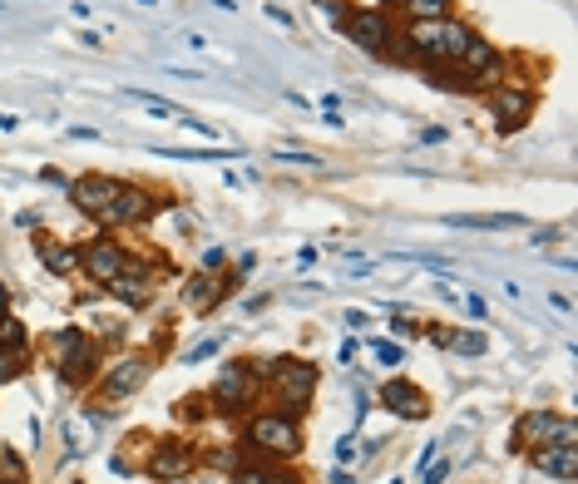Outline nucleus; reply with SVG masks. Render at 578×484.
Listing matches in <instances>:
<instances>
[{
	"label": "nucleus",
	"instance_id": "f257e3e1",
	"mask_svg": "<svg viewBox=\"0 0 578 484\" xmlns=\"http://www.w3.org/2000/svg\"><path fill=\"white\" fill-rule=\"evenodd\" d=\"M243 445L257 455V460L272 464H292L302 450H307V435H302V415H287V410H253L247 415Z\"/></svg>",
	"mask_w": 578,
	"mask_h": 484
},
{
	"label": "nucleus",
	"instance_id": "f03ea898",
	"mask_svg": "<svg viewBox=\"0 0 578 484\" xmlns=\"http://www.w3.org/2000/svg\"><path fill=\"white\" fill-rule=\"evenodd\" d=\"M317 361H302V356H278L262 376V400L272 410H287V415H302L317 396Z\"/></svg>",
	"mask_w": 578,
	"mask_h": 484
},
{
	"label": "nucleus",
	"instance_id": "7ed1b4c3",
	"mask_svg": "<svg viewBox=\"0 0 578 484\" xmlns=\"http://www.w3.org/2000/svg\"><path fill=\"white\" fill-rule=\"evenodd\" d=\"M262 376H268V361H257V356L227 361L218 386H213V396H208L213 400V415H227V420L253 415V410L262 406Z\"/></svg>",
	"mask_w": 578,
	"mask_h": 484
},
{
	"label": "nucleus",
	"instance_id": "20e7f679",
	"mask_svg": "<svg viewBox=\"0 0 578 484\" xmlns=\"http://www.w3.org/2000/svg\"><path fill=\"white\" fill-rule=\"evenodd\" d=\"M410 40H416V50H420V70H445V65H455L465 54V45L475 40V30L470 25H460L455 15L450 21H420V25H410Z\"/></svg>",
	"mask_w": 578,
	"mask_h": 484
},
{
	"label": "nucleus",
	"instance_id": "39448f33",
	"mask_svg": "<svg viewBox=\"0 0 578 484\" xmlns=\"http://www.w3.org/2000/svg\"><path fill=\"white\" fill-rule=\"evenodd\" d=\"M50 342H54V351H60V381L64 386L85 390L89 381L104 371V356H99V346L89 342L85 326H60Z\"/></svg>",
	"mask_w": 578,
	"mask_h": 484
},
{
	"label": "nucleus",
	"instance_id": "423d86ee",
	"mask_svg": "<svg viewBox=\"0 0 578 484\" xmlns=\"http://www.w3.org/2000/svg\"><path fill=\"white\" fill-rule=\"evenodd\" d=\"M450 70V89H470V95H480V89H490L494 79L504 75V54L500 45H490L484 35H475L470 45H465V54L455 60Z\"/></svg>",
	"mask_w": 578,
	"mask_h": 484
},
{
	"label": "nucleus",
	"instance_id": "0eeeda50",
	"mask_svg": "<svg viewBox=\"0 0 578 484\" xmlns=\"http://www.w3.org/2000/svg\"><path fill=\"white\" fill-rule=\"evenodd\" d=\"M509 445L519 455L539 450V445H578V425L568 415H558V410H525V415L514 420V435Z\"/></svg>",
	"mask_w": 578,
	"mask_h": 484
},
{
	"label": "nucleus",
	"instance_id": "6e6552de",
	"mask_svg": "<svg viewBox=\"0 0 578 484\" xmlns=\"http://www.w3.org/2000/svg\"><path fill=\"white\" fill-rule=\"evenodd\" d=\"M149 376H153V356L149 351H128V356H119V361H109V367L99 371L95 390L109 400V406H119V400L139 396V390L149 386Z\"/></svg>",
	"mask_w": 578,
	"mask_h": 484
},
{
	"label": "nucleus",
	"instance_id": "1a4fd4ad",
	"mask_svg": "<svg viewBox=\"0 0 578 484\" xmlns=\"http://www.w3.org/2000/svg\"><path fill=\"white\" fill-rule=\"evenodd\" d=\"M534 109H539V89L529 79H504L500 89H490V114L500 134H519L534 119Z\"/></svg>",
	"mask_w": 578,
	"mask_h": 484
},
{
	"label": "nucleus",
	"instance_id": "9d476101",
	"mask_svg": "<svg viewBox=\"0 0 578 484\" xmlns=\"http://www.w3.org/2000/svg\"><path fill=\"white\" fill-rule=\"evenodd\" d=\"M336 30H342L352 45H361L371 60H381L385 45H391V35H396V21H391L381 5H352V11L342 15V25H336Z\"/></svg>",
	"mask_w": 578,
	"mask_h": 484
},
{
	"label": "nucleus",
	"instance_id": "9b49d317",
	"mask_svg": "<svg viewBox=\"0 0 578 484\" xmlns=\"http://www.w3.org/2000/svg\"><path fill=\"white\" fill-rule=\"evenodd\" d=\"M144 474L159 480V484L198 474V450H193V440H159L149 455H144Z\"/></svg>",
	"mask_w": 578,
	"mask_h": 484
},
{
	"label": "nucleus",
	"instance_id": "f8f14e48",
	"mask_svg": "<svg viewBox=\"0 0 578 484\" xmlns=\"http://www.w3.org/2000/svg\"><path fill=\"white\" fill-rule=\"evenodd\" d=\"M104 291H109V297H119L124 307H149L153 291H159V268H153L149 258H128L124 272H119Z\"/></svg>",
	"mask_w": 578,
	"mask_h": 484
},
{
	"label": "nucleus",
	"instance_id": "ddd939ff",
	"mask_svg": "<svg viewBox=\"0 0 578 484\" xmlns=\"http://www.w3.org/2000/svg\"><path fill=\"white\" fill-rule=\"evenodd\" d=\"M124 262H128V248H124V243H114L109 233L79 248V272H85L89 282H99V287H109V282L124 272Z\"/></svg>",
	"mask_w": 578,
	"mask_h": 484
},
{
	"label": "nucleus",
	"instance_id": "4468645a",
	"mask_svg": "<svg viewBox=\"0 0 578 484\" xmlns=\"http://www.w3.org/2000/svg\"><path fill=\"white\" fill-rule=\"evenodd\" d=\"M114 194H119V178H109V173H79L75 184H70V203H75L85 218H95V223L109 213Z\"/></svg>",
	"mask_w": 578,
	"mask_h": 484
},
{
	"label": "nucleus",
	"instance_id": "2eb2a0df",
	"mask_svg": "<svg viewBox=\"0 0 578 484\" xmlns=\"http://www.w3.org/2000/svg\"><path fill=\"white\" fill-rule=\"evenodd\" d=\"M153 218V194L139 184H119L114 203H109V213L99 218V227H128V223H149Z\"/></svg>",
	"mask_w": 578,
	"mask_h": 484
},
{
	"label": "nucleus",
	"instance_id": "dca6fc26",
	"mask_svg": "<svg viewBox=\"0 0 578 484\" xmlns=\"http://www.w3.org/2000/svg\"><path fill=\"white\" fill-rule=\"evenodd\" d=\"M233 287H237V277H213V272H193V277L183 282L179 297H183V307H188V312L208 317L223 297H233Z\"/></svg>",
	"mask_w": 578,
	"mask_h": 484
},
{
	"label": "nucleus",
	"instance_id": "f3484780",
	"mask_svg": "<svg viewBox=\"0 0 578 484\" xmlns=\"http://www.w3.org/2000/svg\"><path fill=\"white\" fill-rule=\"evenodd\" d=\"M381 406L391 410V415H401V420H426L430 415V396L416 386V381H406V376H391L381 386Z\"/></svg>",
	"mask_w": 578,
	"mask_h": 484
},
{
	"label": "nucleus",
	"instance_id": "a211bd4d",
	"mask_svg": "<svg viewBox=\"0 0 578 484\" xmlns=\"http://www.w3.org/2000/svg\"><path fill=\"white\" fill-rule=\"evenodd\" d=\"M529 464H534L544 480L574 484L578 480V445H539V450H529Z\"/></svg>",
	"mask_w": 578,
	"mask_h": 484
},
{
	"label": "nucleus",
	"instance_id": "6ab92c4d",
	"mask_svg": "<svg viewBox=\"0 0 578 484\" xmlns=\"http://www.w3.org/2000/svg\"><path fill=\"white\" fill-rule=\"evenodd\" d=\"M35 258H40V268L50 272V277H70V272H79V248H70V243L54 237V233L35 237Z\"/></svg>",
	"mask_w": 578,
	"mask_h": 484
},
{
	"label": "nucleus",
	"instance_id": "aec40b11",
	"mask_svg": "<svg viewBox=\"0 0 578 484\" xmlns=\"http://www.w3.org/2000/svg\"><path fill=\"white\" fill-rule=\"evenodd\" d=\"M445 227H465V233H509V227H525L519 213H450Z\"/></svg>",
	"mask_w": 578,
	"mask_h": 484
},
{
	"label": "nucleus",
	"instance_id": "412c9836",
	"mask_svg": "<svg viewBox=\"0 0 578 484\" xmlns=\"http://www.w3.org/2000/svg\"><path fill=\"white\" fill-rule=\"evenodd\" d=\"M237 484H307L297 470H287V464H272V460H253L243 464V470L233 474Z\"/></svg>",
	"mask_w": 578,
	"mask_h": 484
},
{
	"label": "nucleus",
	"instance_id": "4be33fe9",
	"mask_svg": "<svg viewBox=\"0 0 578 484\" xmlns=\"http://www.w3.org/2000/svg\"><path fill=\"white\" fill-rule=\"evenodd\" d=\"M406 15L410 25H420V21H450L455 15V0H406Z\"/></svg>",
	"mask_w": 578,
	"mask_h": 484
},
{
	"label": "nucleus",
	"instance_id": "5701e85b",
	"mask_svg": "<svg viewBox=\"0 0 578 484\" xmlns=\"http://www.w3.org/2000/svg\"><path fill=\"white\" fill-rule=\"evenodd\" d=\"M30 346V326L15 312H0V351H25Z\"/></svg>",
	"mask_w": 578,
	"mask_h": 484
},
{
	"label": "nucleus",
	"instance_id": "b1692460",
	"mask_svg": "<svg viewBox=\"0 0 578 484\" xmlns=\"http://www.w3.org/2000/svg\"><path fill=\"white\" fill-rule=\"evenodd\" d=\"M119 95H124L128 104H139V109H149V114H159V119H183L179 104H169L163 95H149V89H119Z\"/></svg>",
	"mask_w": 578,
	"mask_h": 484
},
{
	"label": "nucleus",
	"instance_id": "393cba45",
	"mask_svg": "<svg viewBox=\"0 0 578 484\" xmlns=\"http://www.w3.org/2000/svg\"><path fill=\"white\" fill-rule=\"evenodd\" d=\"M0 484H30V470H25V460L11 445H0Z\"/></svg>",
	"mask_w": 578,
	"mask_h": 484
},
{
	"label": "nucleus",
	"instance_id": "a878e982",
	"mask_svg": "<svg viewBox=\"0 0 578 484\" xmlns=\"http://www.w3.org/2000/svg\"><path fill=\"white\" fill-rule=\"evenodd\" d=\"M153 153H163V159H188V163H198V159H243L237 149H153Z\"/></svg>",
	"mask_w": 578,
	"mask_h": 484
},
{
	"label": "nucleus",
	"instance_id": "bb28decb",
	"mask_svg": "<svg viewBox=\"0 0 578 484\" xmlns=\"http://www.w3.org/2000/svg\"><path fill=\"white\" fill-rule=\"evenodd\" d=\"M25 376V351H0V386Z\"/></svg>",
	"mask_w": 578,
	"mask_h": 484
},
{
	"label": "nucleus",
	"instance_id": "cd10ccee",
	"mask_svg": "<svg viewBox=\"0 0 578 484\" xmlns=\"http://www.w3.org/2000/svg\"><path fill=\"white\" fill-rule=\"evenodd\" d=\"M450 346H455L460 356H484V351H490V342H484L480 332H455V336H450Z\"/></svg>",
	"mask_w": 578,
	"mask_h": 484
},
{
	"label": "nucleus",
	"instance_id": "c85d7f7f",
	"mask_svg": "<svg viewBox=\"0 0 578 484\" xmlns=\"http://www.w3.org/2000/svg\"><path fill=\"white\" fill-rule=\"evenodd\" d=\"M371 356L381 361L385 371H396L401 361H406V351H401V342H371Z\"/></svg>",
	"mask_w": 578,
	"mask_h": 484
},
{
	"label": "nucleus",
	"instance_id": "c756f323",
	"mask_svg": "<svg viewBox=\"0 0 578 484\" xmlns=\"http://www.w3.org/2000/svg\"><path fill=\"white\" fill-rule=\"evenodd\" d=\"M278 163H292V169H321V159L317 153H297V149H282V153H272Z\"/></svg>",
	"mask_w": 578,
	"mask_h": 484
},
{
	"label": "nucleus",
	"instance_id": "7c9ffc66",
	"mask_svg": "<svg viewBox=\"0 0 578 484\" xmlns=\"http://www.w3.org/2000/svg\"><path fill=\"white\" fill-rule=\"evenodd\" d=\"M445 474H450V460H430L420 470V484H445Z\"/></svg>",
	"mask_w": 578,
	"mask_h": 484
},
{
	"label": "nucleus",
	"instance_id": "2f4dec72",
	"mask_svg": "<svg viewBox=\"0 0 578 484\" xmlns=\"http://www.w3.org/2000/svg\"><path fill=\"white\" fill-rule=\"evenodd\" d=\"M223 351V342H204V346H193L188 351V367H198V361H208V356H218Z\"/></svg>",
	"mask_w": 578,
	"mask_h": 484
},
{
	"label": "nucleus",
	"instance_id": "473e14b6",
	"mask_svg": "<svg viewBox=\"0 0 578 484\" xmlns=\"http://www.w3.org/2000/svg\"><path fill=\"white\" fill-rule=\"evenodd\" d=\"M342 322L352 326V332H361V326H371V317H366L361 307H346V312H342Z\"/></svg>",
	"mask_w": 578,
	"mask_h": 484
},
{
	"label": "nucleus",
	"instance_id": "72a5a7b5",
	"mask_svg": "<svg viewBox=\"0 0 578 484\" xmlns=\"http://www.w3.org/2000/svg\"><path fill=\"white\" fill-rule=\"evenodd\" d=\"M465 312H470L475 322H484V317H490V307H484V297H475V291H470V297H465Z\"/></svg>",
	"mask_w": 578,
	"mask_h": 484
},
{
	"label": "nucleus",
	"instance_id": "f704fd0d",
	"mask_svg": "<svg viewBox=\"0 0 578 484\" xmlns=\"http://www.w3.org/2000/svg\"><path fill=\"white\" fill-rule=\"evenodd\" d=\"M336 460H342V464H352V460H356V445H352V435H342V440H336Z\"/></svg>",
	"mask_w": 578,
	"mask_h": 484
},
{
	"label": "nucleus",
	"instance_id": "c9c22d12",
	"mask_svg": "<svg viewBox=\"0 0 578 484\" xmlns=\"http://www.w3.org/2000/svg\"><path fill=\"white\" fill-rule=\"evenodd\" d=\"M420 332H426L420 322H410V317H396V336H420Z\"/></svg>",
	"mask_w": 578,
	"mask_h": 484
},
{
	"label": "nucleus",
	"instance_id": "e433bc0d",
	"mask_svg": "<svg viewBox=\"0 0 578 484\" xmlns=\"http://www.w3.org/2000/svg\"><path fill=\"white\" fill-rule=\"evenodd\" d=\"M336 361H342V367H352V361H356V342H342V351H336Z\"/></svg>",
	"mask_w": 578,
	"mask_h": 484
},
{
	"label": "nucleus",
	"instance_id": "4c0bfd02",
	"mask_svg": "<svg viewBox=\"0 0 578 484\" xmlns=\"http://www.w3.org/2000/svg\"><path fill=\"white\" fill-rule=\"evenodd\" d=\"M213 268H223V248H213V252L204 258V272H213Z\"/></svg>",
	"mask_w": 578,
	"mask_h": 484
},
{
	"label": "nucleus",
	"instance_id": "58836bf2",
	"mask_svg": "<svg viewBox=\"0 0 578 484\" xmlns=\"http://www.w3.org/2000/svg\"><path fill=\"white\" fill-rule=\"evenodd\" d=\"M15 129H21V119H15V114H0V134H15Z\"/></svg>",
	"mask_w": 578,
	"mask_h": 484
},
{
	"label": "nucleus",
	"instance_id": "ea45409f",
	"mask_svg": "<svg viewBox=\"0 0 578 484\" xmlns=\"http://www.w3.org/2000/svg\"><path fill=\"white\" fill-rule=\"evenodd\" d=\"M381 11L385 15H401V11H406V0H381Z\"/></svg>",
	"mask_w": 578,
	"mask_h": 484
},
{
	"label": "nucleus",
	"instance_id": "a19ab883",
	"mask_svg": "<svg viewBox=\"0 0 578 484\" xmlns=\"http://www.w3.org/2000/svg\"><path fill=\"white\" fill-rule=\"evenodd\" d=\"M0 312H11V287H5V277H0Z\"/></svg>",
	"mask_w": 578,
	"mask_h": 484
},
{
	"label": "nucleus",
	"instance_id": "79ce46f5",
	"mask_svg": "<svg viewBox=\"0 0 578 484\" xmlns=\"http://www.w3.org/2000/svg\"><path fill=\"white\" fill-rule=\"evenodd\" d=\"M332 484H356V480H352V474H346V470H336V474H332Z\"/></svg>",
	"mask_w": 578,
	"mask_h": 484
},
{
	"label": "nucleus",
	"instance_id": "37998d69",
	"mask_svg": "<svg viewBox=\"0 0 578 484\" xmlns=\"http://www.w3.org/2000/svg\"><path fill=\"white\" fill-rule=\"evenodd\" d=\"M218 11H237V0H213Z\"/></svg>",
	"mask_w": 578,
	"mask_h": 484
},
{
	"label": "nucleus",
	"instance_id": "c03bdc74",
	"mask_svg": "<svg viewBox=\"0 0 578 484\" xmlns=\"http://www.w3.org/2000/svg\"><path fill=\"white\" fill-rule=\"evenodd\" d=\"M134 5H144V11H153V5H159V0H134Z\"/></svg>",
	"mask_w": 578,
	"mask_h": 484
}]
</instances>
